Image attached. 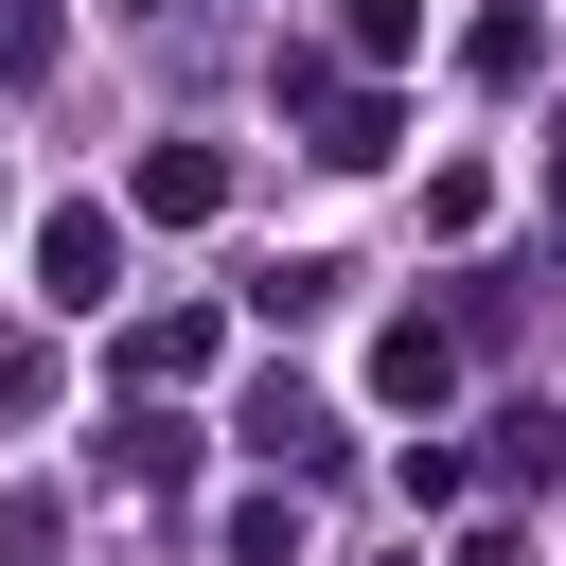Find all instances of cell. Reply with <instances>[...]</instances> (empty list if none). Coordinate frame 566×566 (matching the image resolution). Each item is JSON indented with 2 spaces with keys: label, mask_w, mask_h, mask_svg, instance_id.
I'll return each instance as SVG.
<instances>
[{
  "label": "cell",
  "mask_w": 566,
  "mask_h": 566,
  "mask_svg": "<svg viewBox=\"0 0 566 566\" xmlns=\"http://www.w3.org/2000/svg\"><path fill=\"white\" fill-rule=\"evenodd\" d=\"M0 71L35 88V71H53V18H18V0H0Z\"/></svg>",
  "instance_id": "1"
}]
</instances>
